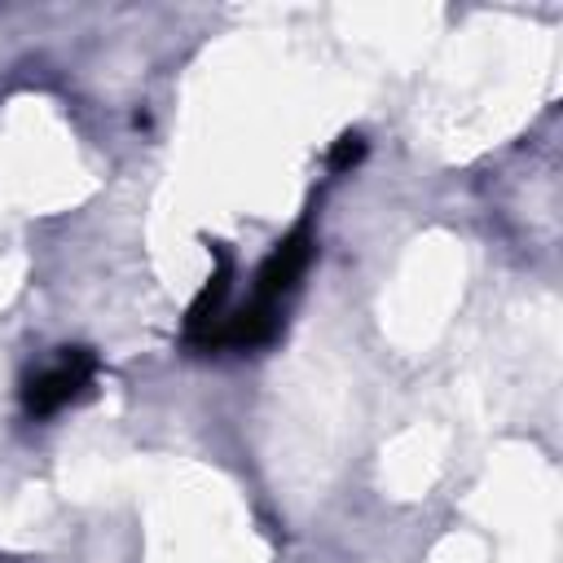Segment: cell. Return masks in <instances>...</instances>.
Returning <instances> with one entry per match:
<instances>
[{
    "label": "cell",
    "instance_id": "cell-1",
    "mask_svg": "<svg viewBox=\"0 0 563 563\" xmlns=\"http://www.w3.org/2000/svg\"><path fill=\"white\" fill-rule=\"evenodd\" d=\"M308 260H312V233H308V220H299L295 233L286 242H277L273 255L260 264L255 295L233 317H224V325L216 334V347L220 343H229V347H260V343H268L277 334V325H282V299L295 290V282L303 277Z\"/></svg>",
    "mask_w": 563,
    "mask_h": 563
},
{
    "label": "cell",
    "instance_id": "cell-2",
    "mask_svg": "<svg viewBox=\"0 0 563 563\" xmlns=\"http://www.w3.org/2000/svg\"><path fill=\"white\" fill-rule=\"evenodd\" d=\"M92 374H97V356H92V352H84V347H62L53 365H44L35 378H26V387H22L26 413H35V418L57 413L62 405H70V400H79V396L88 391Z\"/></svg>",
    "mask_w": 563,
    "mask_h": 563
},
{
    "label": "cell",
    "instance_id": "cell-3",
    "mask_svg": "<svg viewBox=\"0 0 563 563\" xmlns=\"http://www.w3.org/2000/svg\"><path fill=\"white\" fill-rule=\"evenodd\" d=\"M361 154H365V141H361L356 132H347V136H343V141L334 145V154H330V163H334V167H347V163H356Z\"/></svg>",
    "mask_w": 563,
    "mask_h": 563
}]
</instances>
